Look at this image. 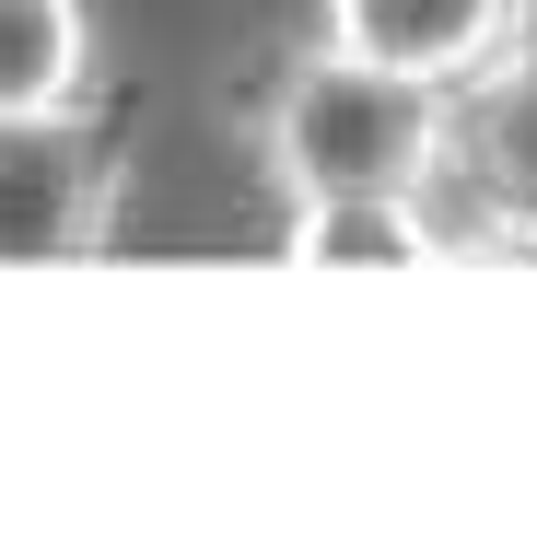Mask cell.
<instances>
[{"mask_svg":"<svg viewBox=\"0 0 537 560\" xmlns=\"http://www.w3.org/2000/svg\"><path fill=\"white\" fill-rule=\"evenodd\" d=\"M456 164L502 245H537V35L456 94Z\"/></svg>","mask_w":537,"mask_h":560,"instance_id":"cell-4","label":"cell"},{"mask_svg":"<svg viewBox=\"0 0 537 560\" xmlns=\"http://www.w3.org/2000/svg\"><path fill=\"white\" fill-rule=\"evenodd\" d=\"M129 140L94 129V105L0 117V257H94L117 222Z\"/></svg>","mask_w":537,"mask_h":560,"instance_id":"cell-2","label":"cell"},{"mask_svg":"<svg viewBox=\"0 0 537 560\" xmlns=\"http://www.w3.org/2000/svg\"><path fill=\"white\" fill-rule=\"evenodd\" d=\"M94 94V0H0V117H59Z\"/></svg>","mask_w":537,"mask_h":560,"instance_id":"cell-6","label":"cell"},{"mask_svg":"<svg viewBox=\"0 0 537 560\" xmlns=\"http://www.w3.org/2000/svg\"><path fill=\"white\" fill-rule=\"evenodd\" d=\"M444 222H432L421 199H397V187H374V199H304L281 222V257L292 269H421V257H444Z\"/></svg>","mask_w":537,"mask_h":560,"instance_id":"cell-5","label":"cell"},{"mask_svg":"<svg viewBox=\"0 0 537 560\" xmlns=\"http://www.w3.org/2000/svg\"><path fill=\"white\" fill-rule=\"evenodd\" d=\"M257 152H269V187L292 210L304 199H421L432 175L456 164V94L444 82H409L386 59H351V47H304V59L269 82V117H257Z\"/></svg>","mask_w":537,"mask_h":560,"instance_id":"cell-1","label":"cell"},{"mask_svg":"<svg viewBox=\"0 0 537 560\" xmlns=\"http://www.w3.org/2000/svg\"><path fill=\"white\" fill-rule=\"evenodd\" d=\"M327 47L467 94L479 70H502L526 47V0H327Z\"/></svg>","mask_w":537,"mask_h":560,"instance_id":"cell-3","label":"cell"}]
</instances>
